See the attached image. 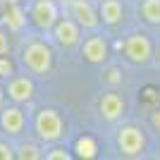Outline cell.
I'll return each instance as SVG.
<instances>
[{
    "mask_svg": "<svg viewBox=\"0 0 160 160\" xmlns=\"http://www.w3.org/2000/svg\"><path fill=\"white\" fill-rule=\"evenodd\" d=\"M53 48L43 38H33L22 48V65L27 72L36 74V77H48L53 72Z\"/></svg>",
    "mask_w": 160,
    "mask_h": 160,
    "instance_id": "obj_1",
    "label": "cell"
},
{
    "mask_svg": "<svg viewBox=\"0 0 160 160\" xmlns=\"http://www.w3.org/2000/svg\"><path fill=\"white\" fill-rule=\"evenodd\" d=\"M33 132L41 143H58L65 136V120L55 108H41L33 117Z\"/></svg>",
    "mask_w": 160,
    "mask_h": 160,
    "instance_id": "obj_2",
    "label": "cell"
},
{
    "mask_svg": "<svg viewBox=\"0 0 160 160\" xmlns=\"http://www.w3.org/2000/svg\"><path fill=\"white\" fill-rule=\"evenodd\" d=\"M122 53L132 65H148L153 60V41L143 31H134L122 41Z\"/></svg>",
    "mask_w": 160,
    "mask_h": 160,
    "instance_id": "obj_3",
    "label": "cell"
},
{
    "mask_svg": "<svg viewBox=\"0 0 160 160\" xmlns=\"http://www.w3.org/2000/svg\"><path fill=\"white\" fill-rule=\"evenodd\" d=\"M60 19V5L55 0H33L29 7V22L41 31H50Z\"/></svg>",
    "mask_w": 160,
    "mask_h": 160,
    "instance_id": "obj_4",
    "label": "cell"
},
{
    "mask_svg": "<svg viewBox=\"0 0 160 160\" xmlns=\"http://www.w3.org/2000/svg\"><path fill=\"white\" fill-rule=\"evenodd\" d=\"M50 31H53V41L60 48L72 50V48L81 46V27L72 19V17H60Z\"/></svg>",
    "mask_w": 160,
    "mask_h": 160,
    "instance_id": "obj_5",
    "label": "cell"
},
{
    "mask_svg": "<svg viewBox=\"0 0 160 160\" xmlns=\"http://www.w3.org/2000/svg\"><path fill=\"white\" fill-rule=\"evenodd\" d=\"M69 17L79 24L84 31H96L103 24L98 14V7H93L91 0H72L69 2Z\"/></svg>",
    "mask_w": 160,
    "mask_h": 160,
    "instance_id": "obj_6",
    "label": "cell"
},
{
    "mask_svg": "<svg viewBox=\"0 0 160 160\" xmlns=\"http://www.w3.org/2000/svg\"><path fill=\"white\" fill-rule=\"evenodd\" d=\"M117 151L127 158H136L146 151V136L139 127H122L117 132Z\"/></svg>",
    "mask_w": 160,
    "mask_h": 160,
    "instance_id": "obj_7",
    "label": "cell"
},
{
    "mask_svg": "<svg viewBox=\"0 0 160 160\" xmlns=\"http://www.w3.org/2000/svg\"><path fill=\"white\" fill-rule=\"evenodd\" d=\"M81 58L88 65H105L108 58H110V43H108V38L100 36V33L86 36L81 41Z\"/></svg>",
    "mask_w": 160,
    "mask_h": 160,
    "instance_id": "obj_8",
    "label": "cell"
},
{
    "mask_svg": "<svg viewBox=\"0 0 160 160\" xmlns=\"http://www.w3.org/2000/svg\"><path fill=\"white\" fill-rule=\"evenodd\" d=\"M5 93H7V98L12 100V103L27 105V103L33 100V96H36V84H33V79L27 77V74H14V77L7 79Z\"/></svg>",
    "mask_w": 160,
    "mask_h": 160,
    "instance_id": "obj_9",
    "label": "cell"
},
{
    "mask_svg": "<svg viewBox=\"0 0 160 160\" xmlns=\"http://www.w3.org/2000/svg\"><path fill=\"white\" fill-rule=\"evenodd\" d=\"M0 129L5 136H22L27 129V115L17 103L0 110Z\"/></svg>",
    "mask_w": 160,
    "mask_h": 160,
    "instance_id": "obj_10",
    "label": "cell"
},
{
    "mask_svg": "<svg viewBox=\"0 0 160 160\" xmlns=\"http://www.w3.org/2000/svg\"><path fill=\"white\" fill-rule=\"evenodd\" d=\"M98 112L105 122H117L127 112V103H124V98H122L120 93L105 91V93L98 98Z\"/></svg>",
    "mask_w": 160,
    "mask_h": 160,
    "instance_id": "obj_11",
    "label": "cell"
},
{
    "mask_svg": "<svg viewBox=\"0 0 160 160\" xmlns=\"http://www.w3.org/2000/svg\"><path fill=\"white\" fill-rule=\"evenodd\" d=\"M27 22H29V17H27V12H24V7H22L19 2H7V5H2V27L10 33L24 31Z\"/></svg>",
    "mask_w": 160,
    "mask_h": 160,
    "instance_id": "obj_12",
    "label": "cell"
},
{
    "mask_svg": "<svg viewBox=\"0 0 160 160\" xmlns=\"http://www.w3.org/2000/svg\"><path fill=\"white\" fill-rule=\"evenodd\" d=\"M98 14H100V22H103V24L117 27V24L124 19V5H122V0H100L98 2Z\"/></svg>",
    "mask_w": 160,
    "mask_h": 160,
    "instance_id": "obj_13",
    "label": "cell"
},
{
    "mask_svg": "<svg viewBox=\"0 0 160 160\" xmlns=\"http://www.w3.org/2000/svg\"><path fill=\"white\" fill-rule=\"evenodd\" d=\"M141 19L146 24H153V27H160V0H141Z\"/></svg>",
    "mask_w": 160,
    "mask_h": 160,
    "instance_id": "obj_14",
    "label": "cell"
},
{
    "mask_svg": "<svg viewBox=\"0 0 160 160\" xmlns=\"http://www.w3.org/2000/svg\"><path fill=\"white\" fill-rule=\"evenodd\" d=\"M74 153L79 155V158L84 160H91L98 155V143H96L91 136H81V139H77V143H74Z\"/></svg>",
    "mask_w": 160,
    "mask_h": 160,
    "instance_id": "obj_15",
    "label": "cell"
},
{
    "mask_svg": "<svg viewBox=\"0 0 160 160\" xmlns=\"http://www.w3.org/2000/svg\"><path fill=\"white\" fill-rule=\"evenodd\" d=\"M46 153H41V148L36 143H22L17 148V158L19 160H41Z\"/></svg>",
    "mask_w": 160,
    "mask_h": 160,
    "instance_id": "obj_16",
    "label": "cell"
},
{
    "mask_svg": "<svg viewBox=\"0 0 160 160\" xmlns=\"http://www.w3.org/2000/svg\"><path fill=\"white\" fill-rule=\"evenodd\" d=\"M10 77H14V62L10 60V55H0V79Z\"/></svg>",
    "mask_w": 160,
    "mask_h": 160,
    "instance_id": "obj_17",
    "label": "cell"
},
{
    "mask_svg": "<svg viewBox=\"0 0 160 160\" xmlns=\"http://www.w3.org/2000/svg\"><path fill=\"white\" fill-rule=\"evenodd\" d=\"M46 158L48 160H69L72 153H69L67 148H62V146H55V148H50V151L46 153Z\"/></svg>",
    "mask_w": 160,
    "mask_h": 160,
    "instance_id": "obj_18",
    "label": "cell"
},
{
    "mask_svg": "<svg viewBox=\"0 0 160 160\" xmlns=\"http://www.w3.org/2000/svg\"><path fill=\"white\" fill-rule=\"evenodd\" d=\"M17 158V148H12L7 141H0V160H12Z\"/></svg>",
    "mask_w": 160,
    "mask_h": 160,
    "instance_id": "obj_19",
    "label": "cell"
},
{
    "mask_svg": "<svg viewBox=\"0 0 160 160\" xmlns=\"http://www.w3.org/2000/svg\"><path fill=\"white\" fill-rule=\"evenodd\" d=\"M10 36H7V29H0V55H10Z\"/></svg>",
    "mask_w": 160,
    "mask_h": 160,
    "instance_id": "obj_20",
    "label": "cell"
},
{
    "mask_svg": "<svg viewBox=\"0 0 160 160\" xmlns=\"http://www.w3.org/2000/svg\"><path fill=\"white\" fill-rule=\"evenodd\" d=\"M105 81H110V84H120V81H122V77H120V69H117V67H112V69L108 72Z\"/></svg>",
    "mask_w": 160,
    "mask_h": 160,
    "instance_id": "obj_21",
    "label": "cell"
},
{
    "mask_svg": "<svg viewBox=\"0 0 160 160\" xmlns=\"http://www.w3.org/2000/svg\"><path fill=\"white\" fill-rule=\"evenodd\" d=\"M2 108H5V88L0 86V110H2Z\"/></svg>",
    "mask_w": 160,
    "mask_h": 160,
    "instance_id": "obj_22",
    "label": "cell"
},
{
    "mask_svg": "<svg viewBox=\"0 0 160 160\" xmlns=\"http://www.w3.org/2000/svg\"><path fill=\"white\" fill-rule=\"evenodd\" d=\"M55 2H58L60 7H69V2H72V0H55Z\"/></svg>",
    "mask_w": 160,
    "mask_h": 160,
    "instance_id": "obj_23",
    "label": "cell"
},
{
    "mask_svg": "<svg viewBox=\"0 0 160 160\" xmlns=\"http://www.w3.org/2000/svg\"><path fill=\"white\" fill-rule=\"evenodd\" d=\"M7 2H19V0H2V5H7Z\"/></svg>",
    "mask_w": 160,
    "mask_h": 160,
    "instance_id": "obj_24",
    "label": "cell"
}]
</instances>
